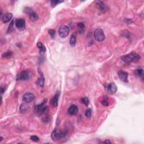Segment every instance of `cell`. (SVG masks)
<instances>
[{"label": "cell", "instance_id": "cell-13", "mask_svg": "<svg viewBox=\"0 0 144 144\" xmlns=\"http://www.w3.org/2000/svg\"><path fill=\"white\" fill-rule=\"evenodd\" d=\"M38 72H39V74L41 75V77L37 81V84L38 86H39V87H44V83H45L44 76V75H43L42 72H41V71H39V69H38Z\"/></svg>", "mask_w": 144, "mask_h": 144}, {"label": "cell", "instance_id": "cell-1", "mask_svg": "<svg viewBox=\"0 0 144 144\" xmlns=\"http://www.w3.org/2000/svg\"><path fill=\"white\" fill-rule=\"evenodd\" d=\"M121 59L124 62L127 63L137 62L140 59V56L138 54L135 53V52H132L128 55L123 56Z\"/></svg>", "mask_w": 144, "mask_h": 144}, {"label": "cell", "instance_id": "cell-5", "mask_svg": "<svg viewBox=\"0 0 144 144\" xmlns=\"http://www.w3.org/2000/svg\"><path fill=\"white\" fill-rule=\"evenodd\" d=\"M30 73L27 71H24L21 72L18 75L17 80H23L26 81L28 80L30 78Z\"/></svg>", "mask_w": 144, "mask_h": 144}, {"label": "cell", "instance_id": "cell-2", "mask_svg": "<svg viewBox=\"0 0 144 144\" xmlns=\"http://www.w3.org/2000/svg\"><path fill=\"white\" fill-rule=\"evenodd\" d=\"M67 135V132L66 130L59 131L58 129H55L51 134V138L54 141H57V140L64 138Z\"/></svg>", "mask_w": 144, "mask_h": 144}, {"label": "cell", "instance_id": "cell-4", "mask_svg": "<svg viewBox=\"0 0 144 144\" xmlns=\"http://www.w3.org/2000/svg\"><path fill=\"white\" fill-rule=\"evenodd\" d=\"M69 27L65 25H62L58 29V33L60 37L65 38L67 37L69 33Z\"/></svg>", "mask_w": 144, "mask_h": 144}, {"label": "cell", "instance_id": "cell-21", "mask_svg": "<svg viewBox=\"0 0 144 144\" xmlns=\"http://www.w3.org/2000/svg\"><path fill=\"white\" fill-rule=\"evenodd\" d=\"M12 55V52L10 51H8L6 52V53H3L2 54V57H4V58H6V57H9L11 56Z\"/></svg>", "mask_w": 144, "mask_h": 144}, {"label": "cell", "instance_id": "cell-31", "mask_svg": "<svg viewBox=\"0 0 144 144\" xmlns=\"http://www.w3.org/2000/svg\"><path fill=\"white\" fill-rule=\"evenodd\" d=\"M2 140H3V138H2V137H1V140H0V141H2Z\"/></svg>", "mask_w": 144, "mask_h": 144}, {"label": "cell", "instance_id": "cell-30", "mask_svg": "<svg viewBox=\"0 0 144 144\" xmlns=\"http://www.w3.org/2000/svg\"><path fill=\"white\" fill-rule=\"evenodd\" d=\"M105 143H107V144H108V143L110 144L111 143H110V141L109 140H106V141H105Z\"/></svg>", "mask_w": 144, "mask_h": 144}, {"label": "cell", "instance_id": "cell-8", "mask_svg": "<svg viewBox=\"0 0 144 144\" xmlns=\"http://www.w3.org/2000/svg\"><path fill=\"white\" fill-rule=\"evenodd\" d=\"M119 78L122 81H123L124 82H128V74L127 72L125 71H122V70H120L118 73Z\"/></svg>", "mask_w": 144, "mask_h": 144}, {"label": "cell", "instance_id": "cell-11", "mask_svg": "<svg viewBox=\"0 0 144 144\" xmlns=\"http://www.w3.org/2000/svg\"><path fill=\"white\" fill-rule=\"evenodd\" d=\"M78 112V107L75 105H72L68 109V114L71 116H75Z\"/></svg>", "mask_w": 144, "mask_h": 144}, {"label": "cell", "instance_id": "cell-12", "mask_svg": "<svg viewBox=\"0 0 144 144\" xmlns=\"http://www.w3.org/2000/svg\"><path fill=\"white\" fill-rule=\"evenodd\" d=\"M59 96H60V92L57 91L56 93H55V96L52 98L51 100V104H52V105L54 106V107H56L57 105H58V101H59Z\"/></svg>", "mask_w": 144, "mask_h": 144}, {"label": "cell", "instance_id": "cell-26", "mask_svg": "<svg viewBox=\"0 0 144 144\" xmlns=\"http://www.w3.org/2000/svg\"><path fill=\"white\" fill-rule=\"evenodd\" d=\"M30 140H32V141H35V142H37L39 141V138L38 137H37V136H35V135H33V136H32L30 137Z\"/></svg>", "mask_w": 144, "mask_h": 144}, {"label": "cell", "instance_id": "cell-22", "mask_svg": "<svg viewBox=\"0 0 144 144\" xmlns=\"http://www.w3.org/2000/svg\"><path fill=\"white\" fill-rule=\"evenodd\" d=\"M85 116L86 117H87L88 118H91V114H92V110L91 109H87L85 111Z\"/></svg>", "mask_w": 144, "mask_h": 144}, {"label": "cell", "instance_id": "cell-16", "mask_svg": "<svg viewBox=\"0 0 144 144\" xmlns=\"http://www.w3.org/2000/svg\"><path fill=\"white\" fill-rule=\"evenodd\" d=\"M135 73L136 76L141 77L142 81H143V77H144V71L143 68H138L136 69L135 71Z\"/></svg>", "mask_w": 144, "mask_h": 144}, {"label": "cell", "instance_id": "cell-7", "mask_svg": "<svg viewBox=\"0 0 144 144\" xmlns=\"http://www.w3.org/2000/svg\"><path fill=\"white\" fill-rule=\"evenodd\" d=\"M35 99V96L33 93L30 92H27L23 95V100L26 103H30L32 101H33Z\"/></svg>", "mask_w": 144, "mask_h": 144}, {"label": "cell", "instance_id": "cell-28", "mask_svg": "<svg viewBox=\"0 0 144 144\" xmlns=\"http://www.w3.org/2000/svg\"><path fill=\"white\" fill-rule=\"evenodd\" d=\"M101 104L104 106H105V107H108V106L109 105V102H108L107 100H105L102 101Z\"/></svg>", "mask_w": 144, "mask_h": 144}, {"label": "cell", "instance_id": "cell-14", "mask_svg": "<svg viewBox=\"0 0 144 144\" xmlns=\"http://www.w3.org/2000/svg\"><path fill=\"white\" fill-rule=\"evenodd\" d=\"M12 16L13 15H12V14H11V13L5 14V15L3 16L2 18V21L4 23H8L9 21H10L11 20V19H12Z\"/></svg>", "mask_w": 144, "mask_h": 144}, {"label": "cell", "instance_id": "cell-17", "mask_svg": "<svg viewBox=\"0 0 144 144\" xmlns=\"http://www.w3.org/2000/svg\"><path fill=\"white\" fill-rule=\"evenodd\" d=\"M37 47L39 49V53H40V54H41L42 55V54H44L45 53V51H46V47H45V46L42 44V43L41 42L38 43Z\"/></svg>", "mask_w": 144, "mask_h": 144}, {"label": "cell", "instance_id": "cell-24", "mask_svg": "<svg viewBox=\"0 0 144 144\" xmlns=\"http://www.w3.org/2000/svg\"><path fill=\"white\" fill-rule=\"evenodd\" d=\"M48 34L51 36L52 38H55V30L54 29H50L48 30Z\"/></svg>", "mask_w": 144, "mask_h": 144}, {"label": "cell", "instance_id": "cell-15", "mask_svg": "<svg viewBox=\"0 0 144 144\" xmlns=\"http://www.w3.org/2000/svg\"><path fill=\"white\" fill-rule=\"evenodd\" d=\"M28 15L30 21L35 22V21H37V20L38 19V15L36 13L35 11H32L31 12H30Z\"/></svg>", "mask_w": 144, "mask_h": 144}, {"label": "cell", "instance_id": "cell-25", "mask_svg": "<svg viewBox=\"0 0 144 144\" xmlns=\"http://www.w3.org/2000/svg\"><path fill=\"white\" fill-rule=\"evenodd\" d=\"M63 2V1H51V6L53 8H54L57 5L59 4V3Z\"/></svg>", "mask_w": 144, "mask_h": 144}, {"label": "cell", "instance_id": "cell-9", "mask_svg": "<svg viewBox=\"0 0 144 144\" xmlns=\"http://www.w3.org/2000/svg\"><path fill=\"white\" fill-rule=\"evenodd\" d=\"M107 91L109 93H111V94L115 93L117 91V87L116 85L113 83H111L109 84L107 87Z\"/></svg>", "mask_w": 144, "mask_h": 144}, {"label": "cell", "instance_id": "cell-29", "mask_svg": "<svg viewBox=\"0 0 144 144\" xmlns=\"http://www.w3.org/2000/svg\"><path fill=\"white\" fill-rule=\"evenodd\" d=\"M5 91V88H4V89H3V88L2 87H1V93H3V92H4Z\"/></svg>", "mask_w": 144, "mask_h": 144}, {"label": "cell", "instance_id": "cell-27", "mask_svg": "<svg viewBox=\"0 0 144 144\" xmlns=\"http://www.w3.org/2000/svg\"><path fill=\"white\" fill-rule=\"evenodd\" d=\"M77 26H78V28H80V29H81V30L83 29L84 27H85V26H84V24L83 23H78Z\"/></svg>", "mask_w": 144, "mask_h": 144}, {"label": "cell", "instance_id": "cell-23", "mask_svg": "<svg viewBox=\"0 0 144 144\" xmlns=\"http://www.w3.org/2000/svg\"><path fill=\"white\" fill-rule=\"evenodd\" d=\"M83 103L86 106H88L89 104V99H88L87 97H84V98H83L81 99Z\"/></svg>", "mask_w": 144, "mask_h": 144}, {"label": "cell", "instance_id": "cell-10", "mask_svg": "<svg viewBox=\"0 0 144 144\" xmlns=\"http://www.w3.org/2000/svg\"><path fill=\"white\" fill-rule=\"evenodd\" d=\"M96 5L97 8L98 9V10L101 11L105 12L106 11L108 10V8L107 6V5L104 4L101 1H97Z\"/></svg>", "mask_w": 144, "mask_h": 144}, {"label": "cell", "instance_id": "cell-3", "mask_svg": "<svg viewBox=\"0 0 144 144\" xmlns=\"http://www.w3.org/2000/svg\"><path fill=\"white\" fill-rule=\"evenodd\" d=\"M94 37L98 42H102L105 38V34L102 29L98 28L94 32Z\"/></svg>", "mask_w": 144, "mask_h": 144}, {"label": "cell", "instance_id": "cell-6", "mask_svg": "<svg viewBox=\"0 0 144 144\" xmlns=\"http://www.w3.org/2000/svg\"><path fill=\"white\" fill-rule=\"evenodd\" d=\"M16 27L19 30H24L26 28V22L24 19H18L15 20Z\"/></svg>", "mask_w": 144, "mask_h": 144}, {"label": "cell", "instance_id": "cell-20", "mask_svg": "<svg viewBox=\"0 0 144 144\" xmlns=\"http://www.w3.org/2000/svg\"><path fill=\"white\" fill-rule=\"evenodd\" d=\"M14 23H15L14 20H12L11 21V24H10V26H9V28H8V33H11V32H12V30H14Z\"/></svg>", "mask_w": 144, "mask_h": 144}, {"label": "cell", "instance_id": "cell-18", "mask_svg": "<svg viewBox=\"0 0 144 144\" xmlns=\"http://www.w3.org/2000/svg\"><path fill=\"white\" fill-rule=\"evenodd\" d=\"M75 44H76V37H75V34L74 33L72 35L70 39V44L72 47H74Z\"/></svg>", "mask_w": 144, "mask_h": 144}, {"label": "cell", "instance_id": "cell-19", "mask_svg": "<svg viewBox=\"0 0 144 144\" xmlns=\"http://www.w3.org/2000/svg\"><path fill=\"white\" fill-rule=\"evenodd\" d=\"M29 109V106L26 104H21L20 107V111L21 113H24Z\"/></svg>", "mask_w": 144, "mask_h": 144}]
</instances>
